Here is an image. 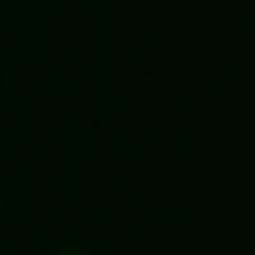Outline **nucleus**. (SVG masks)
Instances as JSON below:
<instances>
[]
</instances>
